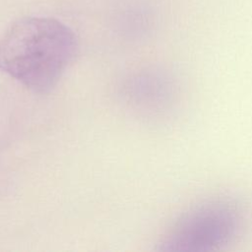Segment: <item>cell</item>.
<instances>
[{"mask_svg": "<svg viewBox=\"0 0 252 252\" xmlns=\"http://www.w3.org/2000/svg\"><path fill=\"white\" fill-rule=\"evenodd\" d=\"M79 51L76 33L50 17H25L0 38V70L36 93L57 84Z\"/></svg>", "mask_w": 252, "mask_h": 252, "instance_id": "6da1fadb", "label": "cell"}, {"mask_svg": "<svg viewBox=\"0 0 252 252\" xmlns=\"http://www.w3.org/2000/svg\"><path fill=\"white\" fill-rule=\"evenodd\" d=\"M242 206L228 198L214 199L190 209L174 223L164 250L210 251L231 242L244 227Z\"/></svg>", "mask_w": 252, "mask_h": 252, "instance_id": "7a4b0ae2", "label": "cell"}]
</instances>
